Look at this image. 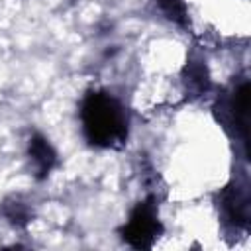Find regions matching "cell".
<instances>
[{
    "label": "cell",
    "mask_w": 251,
    "mask_h": 251,
    "mask_svg": "<svg viewBox=\"0 0 251 251\" xmlns=\"http://www.w3.org/2000/svg\"><path fill=\"white\" fill-rule=\"evenodd\" d=\"M224 112L227 114V120L233 127H237L243 135H247V114H249V84L243 82L241 86H237L229 100L224 104Z\"/></svg>",
    "instance_id": "5b68a950"
},
{
    "label": "cell",
    "mask_w": 251,
    "mask_h": 251,
    "mask_svg": "<svg viewBox=\"0 0 251 251\" xmlns=\"http://www.w3.org/2000/svg\"><path fill=\"white\" fill-rule=\"evenodd\" d=\"M80 127L88 145L114 149L126 143L129 118L124 104L106 90H90L80 102Z\"/></svg>",
    "instance_id": "6da1fadb"
},
{
    "label": "cell",
    "mask_w": 251,
    "mask_h": 251,
    "mask_svg": "<svg viewBox=\"0 0 251 251\" xmlns=\"http://www.w3.org/2000/svg\"><path fill=\"white\" fill-rule=\"evenodd\" d=\"M163 233V224L159 220V210L153 198H147L129 212L126 224L120 227L122 239L135 249H149Z\"/></svg>",
    "instance_id": "7a4b0ae2"
},
{
    "label": "cell",
    "mask_w": 251,
    "mask_h": 251,
    "mask_svg": "<svg viewBox=\"0 0 251 251\" xmlns=\"http://www.w3.org/2000/svg\"><path fill=\"white\" fill-rule=\"evenodd\" d=\"M220 210L233 226H245L249 220V198L239 186H227L220 194Z\"/></svg>",
    "instance_id": "277c9868"
},
{
    "label": "cell",
    "mask_w": 251,
    "mask_h": 251,
    "mask_svg": "<svg viewBox=\"0 0 251 251\" xmlns=\"http://www.w3.org/2000/svg\"><path fill=\"white\" fill-rule=\"evenodd\" d=\"M0 216L14 227H25L31 222L33 212H31V206L25 200H22L20 196H10L2 202Z\"/></svg>",
    "instance_id": "8992f818"
},
{
    "label": "cell",
    "mask_w": 251,
    "mask_h": 251,
    "mask_svg": "<svg viewBox=\"0 0 251 251\" xmlns=\"http://www.w3.org/2000/svg\"><path fill=\"white\" fill-rule=\"evenodd\" d=\"M184 82L188 90L194 92H204L210 86V78H208V71L202 63H188L184 69Z\"/></svg>",
    "instance_id": "52a82bcc"
},
{
    "label": "cell",
    "mask_w": 251,
    "mask_h": 251,
    "mask_svg": "<svg viewBox=\"0 0 251 251\" xmlns=\"http://www.w3.org/2000/svg\"><path fill=\"white\" fill-rule=\"evenodd\" d=\"M27 157H29V163L33 167V176L37 180L47 178L59 161L55 147L41 133H33L27 139Z\"/></svg>",
    "instance_id": "3957f363"
},
{
    "label": "cell",
    "mask_w": 251,
    "mask_h": 251,
    "mask_svg": "<svg viewBox=\"0 0 251 251\" xmlns=\"http://www.w3.org/2000/svg\"><path fill=\"white\" fill-rule=\"evenodd\" d=\"M159 10L167 20H171L176 25H186L188 24V12L184 0H157Z\"/></svg>",
    "instance_id": "ba28073f"
}]
</instances>
